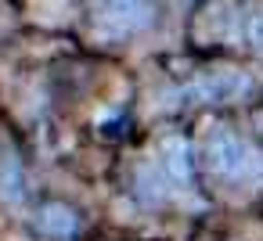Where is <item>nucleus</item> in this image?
I'll list each match as a JSON object with an SVG mask.
<instances>
[{"label": "nucleus", "instance_id": "obj_9", "mask_svg": "<svg viewBox=\"0 0 263 241\" xmlns=\"http://www.w3.org/2000/svg\"><path fill=\"white\" fill-rule=\"evenodd\" d=\"M187 4H191V0H187Z\"/></svg>", "mask_w": 263, "mask_h": 241}, {"label": "nucleus", "instance_id": "obj_6", "mask_svg": "<svg viewBox=\"0 0 263 241\" xmlns=\"http://www.w3.org/2000/svg\"><path fill=\"white\" fill-rule=\"evenodd\" d=\"M162 158H166V169H170V176H173V180L187 184V180L195 176L191 148H187V140H184V137H166V140H162Z\"/></svg>", "mask_w": 263, "mask_h": 241}, {"label": "nucleus", "instance_id": "obj_8", "mask_svg": "<svg viewBox=\"0 0 263 241\" xmlns=\"http://www.w3.org/2000/svg\"><path fill=\"white\" fill-rule=\"evenodd\" d=\"M252 126H256V133H259V137H263V108H259V112H256V115H252Z\"/></svg>", "mask_w": 263, "mask_h": 241}, {"label": "nucleus", "instance_id": "obj_5", "mask_svg": "<svg viewBox=\"0 0 263 241\" xmlns=\"http://www.w3.org/2000/svg\"><path fill=\"white\" fill-rule=\"evenodd\" d=\"M22 198H26V169H22V158L4 155V158H0V202L18 205Z\"/></svg>", "mask_w": 263, "mask_h": 241}, {"label": "nucleus", "instance_id": "obj_3", "mask_svg": "<svg viewBox=\"0 0 263 241\" xmlns=\"http://www.w3.org/2000/svg\"><path fill=\"white\" fill-rule=\"evenodd\" d=\"M249 90H252V79L241 69H216V72L195 76L184 94L198 105H231V101H241Z\"/></svg>", "mask_w": 263, "mask_h": 241}, {"label": "nucleus", "instance_id": "obj_4", "mask_svg": "<svg viewBox=\"0 0 263 241\" xmlns=\"http://www.w3.org/2000/svg\"><path fill=\"white\" fill-rule=\"evenodd\" d=\"M36 227L44 237H54V241H72L80 234V212L65 202H47L40 205L36 212Z\"/></svg>", "mask_w": 263, "mask_h": 241}, {"label": "nucleus", "instance_id": "obj_7", "mask_svg": "<svg viewBox=\"0 0 263 241\" xmlns=\"http://www.w3.org/2000/svg\"><path fill=\"white\" fill-rule=\"evenodd\" d=\"M245 40L252 44V51L263 54V8H256V15L249 18V26H245Z\"/></svg>", "mask_w": 263, "mask_h": 241}, {"label": "nucleus", "instance_id": "obj_2", "mask_svg": "<svg viewBox=\"0 0 263 241\" xmlns=\"http://www.w3.org/2000/svg\"><path fill=\"white\" fill-rule=\"evenodd\" d=\"M87 18L101 40H130L155 22V0H90Z\"/></svg>", "mask_w": 263, "mask_h": 241}, {"label": "nucleus", "instance_id": "obj_1", "mask_svg": "<svg viewBox=\"0 0 263 241\" xmlns=\"http://www.w3.org/2000/svg\"><path fill=\"white\" fill-rule=\"evenodd\" d=\"M205 169L220 180V184H256L263 176V162L259 155L252 151V144L245 137H238L231 126H216L209 137H205Z\"/></svg>", "mask_w": 263, "mask_h": 241}]
</instances>
